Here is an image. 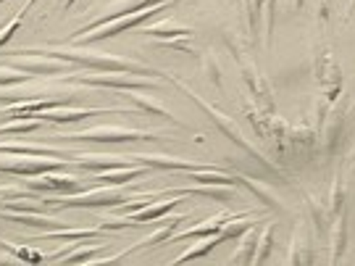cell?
<instances>
[{
	"label": "cell",
	"mask_w": 355,
	"mask_h": 266,
	"mask_svg": "<svg viewBox=\"0 0 355 266\" xmlns=\"http://www.w3.org/2000/svg\"><path fill=\"white\" fill-rule=\"evenodd\" d=\"M313 79H316L318 95H324L329 103L343 98V66H340L337 53L331 51L329 45H324V48H318L313 53Z\"/></svg>",
	"instance_id": "cell-8"
},
{
	"label": "cell",
	"mask_w": 355,
	"mask_h": 266,
	"mask_svg": "<svg viewBox=\"0 0 355 266\" xmlns=\"http://www.w3.org/2000/svg\"><path fill=\"white\" fill-rule=\"evenodd\" d=\"M0 222L24 224V227L35 229H55L66 224L58 216H48L45 211H35V208H3V206H0Z\"/></svg>",
	"instance_id": "cell-17"
},
{
	"label": "cell",
	"mask_w": 355,
	"mask_h": 266,
	"mask_svg": "<svg viewBox=\"0 0 355 266\" xmlns=\"http://www.w3.org/2000/svg\"><path fill=\"white\" fill-rule=\"evenodd\" d=\"M98 222H101V229H105V232H119V229L137 227L129 216H121V214H98Z\"/></svg>",
	"instance_id": "cell-39"
},
{
	"label": "cell",
	"mask_w": 355,
	"mask_h": 266,
	"mask_svg": "<svg viewBox=\"0 0 355 266\" xmlns=\"http://www.w3.org/2000/svg\"><path fill=\"white\" fill-rule=\"evenodd\" d=\"M187 219H190V214H174V216H168V219L161 216V219H158L161 224L153 229L148 238H142L140 242H135L132 248H135V251H140V248H155V245H161V242H168L171 240V235L179 229V224H182V222H187Z\"/></svg>",
	"instance_id": "cell-25"
},
{
	"label": "cell",
	"mask_w": 355,
	"mask_h": 266,
	"mask_svg": "<svg viewBox=\"0 0 355 266\" xmlns=\"http://www.w3.org/2000/svg\"><path fill=\"white\" fill-rule=\"evenodd\" d=\"M240 11L253 42H261L263 48H271L274 38V19H277V0H242Z\"/></svg>",
	"instance_id": "cell-9"
},
{
	"label": "cell",
	"mask_w": 355,
	"mask_h": 266,
	"mask_svg": "<svg viewBox=\"0 0 355 266\" xmlns=\"http://www.w3.org/2000/svg\"><path fill=\"white\" fill-rule=\"evenodd\" d=\"M127 185H98L92 190H79L71 195H55V198H45V208H108V206H119L132 198Z\"/></svg>",
	"instance_id": "cell-5"
},
{
	"label": "cell",
	"mask_w": 355,
	"mask_h": 266,
	"mask_svg": "<svg viewBox=\"0 0 355 266\" xmlns=\"http://www.w3.org/2000/svg\"><path fill=\"white\" fill-rule=\"evenodd\" d=\"M74 3H76V0H61V6H64V11H71V8H74Z\"/></svg>",
	"instance_id": "cell-45"
},
{
	"label": "cell",
	"mask_w": 355,
	"mask_h": 266,
	"mask_svg": "<svg viewBox=\"0 0 355 266\" xmlns=\"http://www.w3.org/2000/svg\"><path fill=\"white\" fill-rule=\"evenodd\" d=\"M347 166H350V169L355 172V148L350 151V156H347Z\"/></svg>",
	"instance_id": "cell-46"
},
{
	"label": "cell",
	"mask_w": 355,
	"mask_h": 266,
	"mask_svg": "<svg viewBox=\"0 0 355 266\" xmlns=\"http://www.w3.org/2000/svg\"><path fill=\"white\" fill-rule=\"evenodd\" d=\"M119 98H127V103H132L137 111L148 116H158V119H164L168 124H174L177 129H187L184 127V122L179 119L174 111H168L164 103L158 101V98H153V95H145L140 90H119Z\"/></svg>",
	"instance_id": "cell-14"
},
{
	"label": "cell",
	"mask_w": 355,
	"mask_h": 266,
	"mask_svg": "<svg viewBox=\"0 0 355 266\" xmlns=\"http://www.w3.org/2000/svg\"><path fill=\"white\" fill-rule=\"evenodd\" d=\"M353 8H355V0H350V6H347V16L353 13Z\"/></svg>",
	"instance_id": "cell-48"
},
{
	"label": "cell",
	"mask_w": 355,
	"mask_h": 266,
	"mask_svg": "<svg viewBox=\"0 0 355 266\" xmlns=\"http://www.w3.org/2000/svg\"><path fill=\"white\" fill-rule=\"evenodd\" d=\"M71 164L82 166L85 172H103L114 166H135L129 161V153H95V151H69Z\"/></svg>",
	"instance_id": "cell-16"
},
{
	"label": "cell",
	"mask_w": 355,
	"mask_h": 266,
	"mask_svg": "<svg viewBox=\"0 0 355 266\" xmlns=\"http://www.w3.org/2000/svg\"><path fill=\"white\" fill-rule=\"evenodd\" d=\"M221 38H224L229 53H232V58H234V64H237V69H240L242 82L248 85L250 98H253V101L258 103V108H263L266 114H277V106H274V90H271L268 79L263 76V72H261L258 61L253 58L250 42L242 38L240 32L227 29V26L221 29Z\"/></svg>",
	"instance_id": "cell-3"
},
{
	"label": "cell",
	"mask_w": 355,
	"mask_h": 266,
	"mask_svg": "<svg viewBox=\"0 0 355 266\" xmlns=\"http://www.w3.org/2000/svg\"><path fill=\"white\" fill-rule=\"evenodd\" d=\"M208 195L218 203H232L240 198L237 192V185H214V182H198V185H190V188H166L164 195Z\"/></svg>",
	"instance_id": "cell-20"
},
{
	"label": "cell",
	"mask_w": 355,
	"mask_h": 266,
	"mask_svg": "<svg viewBox=\"0 0 355 266\" xmlns=\"http://www.w3.org/2000/svg\"><path fill=\"white\" fill-rule=\"evenodd\" d=\"M0 248L6 251V253H11L16 261H26V264H42V261H48V256L35 251V248H29V245H19V242H11L6 240V238H0Z\"/></svg>",
	"instance_id": "cell-36"
},
{
	"label": "cell",
	"mask_w": 355,
	"mask_h": 266,
	"mask_svg": "<svg viewBox=\"0 0 355 266\" xmlns=\"http://www.w3.org/2000/svg\"><path fill=\"white\" fill-rule=\"evenodd\" d=\"M234 214H237V211H218V214L203 219L200 224H192V227H187V229H177V232L171 235V240L179 242V240H190V238L200 240V238H208V235H218V232L224 229V224H227Z\"/></svg>",
	"instance_id": "cell-23"
},
{
	"label": "cell",
	"mask_w": 355,
	"mask_h": 266,
	"mask_svg": "<svg viewBox=\"0 0 355 266\" xmlns=\"http://www.w3.org/2000/svg\"><path fill=\"white\" fill-rule=\"evenodd\" d=\"M292 6H295V11H300L305 6V0H292Z\"/></svg>",
	"instance_id": "cell-47"
},
{
	"label": "cell",
	"mask_w": 355,
	"mask_h": 266,
	"mask_svg": "<svg viewBox=\"0 0 355 266\" xmlns=\"http://www.w3.org/2000/svg\"><path fill=\"white\" fill-rule=\"evenodd\" d=\"M142 35L150 40H166V38H192L195 35V29L187 24H182L177 22L174 16H166V19H158V22H153V24H145L142 26Z\"/></svg>",
	"instance_id": "cell-26"
},
{
	"label": "cell",
	"mask_w": 355,
	"mask_h": 266,
	"mask_svg": "<svg viewBox=\"0 0 355 266\" xmlns=\"http://www.w3.org/2000/svg\"><path fill=\"white\" fill-rule=\"evenodd\" d=\"M274 251V224L263 222V227L258 229V242H255V253H253V266L266 264Z\"/></svg>",
	"instance_id": "cell-35"
},
{
	"label": "cell",
	"mask_w": 355,
	"mask_h": 266,
	"mask_svg": "<svg viewBox=\"0 0 355 266\" xmlns=\"http://www.w3.org/2000/svg\"><path fill=\"white\" fill-rule=\"evenodd\" d=\"M303 201H305L308 219H311L308 224H313L318 235H327V232H329V224H331V214H329V208H327V203L318 201L316 195H311V192H303Z\"/></svg>",
	"instance_id": "cell-30"
},
{
	"label": "cell",
	"mask_w": 355,
	"mask_h": 266,
	"mask_svg": "<svg viewBox=\"0 0 355 266\" xmlns=\"http://www.w3.org/2000/svg\"><path fill=\"white\" fill-rule=\"evenodd\" d=\"M234 3H237V8H240V3H242V0H234Z\"/></svg>",
	"instance_id": "cell-49"
},
{
	"label": "cell",
	"mask_w": 355,
	"mask_h": 266,
	"mask_svg": "<svg viewBox=\"0 0 355 266\" xmlns=\"http://www.w3.org/2000/svg\"><path fill=\"white\" fill-rule=\"evenodd\" d=\"M161 3H177V0H111L108 6H105V11L103 16L98 19H92L87 26H82V29H76L71 38H79V35H87L92 29H98L101 24L105 22H111V19H119V16H127V13H135V11H142V8H153V6H161Z\"/></svg>",
	"instance_id": "cell-13"
},
{
	"label": "cell",
	"mask_w": 355,
	"mask_h": 266,
	"mask_svg": "<svg viewBox=\"0 0 355 266\" xmlns=\"http://www.w3.org/2000/svg\"><path fill=\"white\" fill-rule=\"evenodd\" d=\"M0 3H6V0H0Z\"/></svg>",
	"instance_id": "cell-50"
},
{
	"label": "cell",
	"mask_w": 355,
	"mask_h": 266,
	"mask_svg": "<svg viewBox=\"0 0 355 266\" xmlns=\"http://www.w3.org/2000/svg\"><path fill=\"white\" fill-rule=\"evenodd\" d=\"M150 172H153L150 166H142V164L114 166V169H103V172H95V177L89 179V182H95V185H129V182H135V179L148 177Z\"/></svg>",
	"instance_id": "cell-24"
},
{
	"label": "cell",
	"mask_w": 355,
	"mask_h": 266,
	"mask_svg": "<svg viewBox=\"0 0 355 266\" xmlns=\"http://www.w3.org/2000/svg\"><path fill=\"white\" fill-rule=\"evenodd\" d=\"M287 140H290V145H300L305 151H313L318 142V129H313L308 122L290 124V127H287Z\"/></svg>",
	"instance_id": "cell-34"
},
{
	"label": "cell",
	"mask_w": 355,
	"mask_h": 266,
	"mask_svg": "<svg viewBox=\"0 0 355 266\" xmlns=\"http://www.w3.org/2000/svg\"><path fill=\"white\" fill-rule=\"evenodd\" d=\"M87 238H108L111 240V235L101 227H55V229H42L40 235L29 238L26 242H42V240L76 242V240H87Z\"/></svg>",
	"instance_id": "cell-21"
},
{
	"label": "cell",
	"mask_w": 355,
	"mask_h": 266,
	"mask_svg": "<svg viewBox=\"0 0 355 266\" xmlns=\"http://www.w3.org/2000/svg\"><path fill=\"white\" fill-rule=\"evenodd\" d=\"M345 101H334L329 106V111L324 116V122H321V127H318V138L324 140V151L327 156L337 151V145H340V138H343V129H345Z\"/></svg>",
	"instance_id": "cell-18"
},
{
	"label": "cell",
	"mask_w": 355,
	"mask_h": 266,
	"mask_svg": "<svg viewBox=\"0 0 355 266\" xmlns=\"http://www.w3.org/2000/svg\"><path fill=\"white\" fill-rule=\"evenodd\" d=\"M64 82L82 85V88H108V90H158L164 88V79L158 76L129 74V72H71Z\"/></svg>",
	"instance_id": "cell-6"
},
{
	"label": "cell",
	"mask_w": 355,
	"mask_h": 266,
	"mask_svg": "<svg viewBox=\"0 0 355 266\" xmlns=\"http://www.w3.org/2000/svg\"><path fill=\"white\" fill-rule=\"evenodd\" d=\"M327 208H329L331 216H337L340 211H345V179H343V174H334V179H331Z\"/></svg>",
	"instance_id": "cell-37"
},
{
	"label": "cell",
	"mask_w": 355,
	"mask_h": 266,
	"mask_svg": "<svg viewBox=\"0 0 355 266\" xmlns=\"http://www.w3.org/2000/svg\"><path fill=\"white\" fill-rule=\"evenodd\" d=\"M179 203H184V195H171V198H161V201H153L148 203L145 208L140 211H135V214H129V219L140 227V224H153V222H158L161 216L171 214L174 208H177Z\"/></svg>",
	"instance_id": "cell-27"
},
{
	"label": "cell",
	"mask_w": 355,
	"mask_h": 266,
	"mask_svg": "<svg viewBox=\"0 0 355 266\" xmlns=\"http://www.w3.org/2000/svg\"><path fill=\"white\" fill-rule=\"evenodd\" d=\"M313 13H316V22L321 26L329 24V13H331V0H313Z\"/></svg>",
	"instance_id": "cell-42"
},
{
	"label": "cell",
	"mask_w": 355,
	"mask_h": 266,
	"mask_svg": "<svg viewBox=\"0 0 355 266\" xmlns=\"http://www.w3.org/2000/svg\"><path fill=\"white\" fill-rule=\"evenodd\" d=\"M164 76H166V82H171V85H174L177 90H182V92H184V95H187V98H190V101L195 103V106H198V108H200V111H203L208 119H211V124H214V127L218 129V132H221V135H224L227 140H232V142H234V145H237L242 153H248L253 161H258V164L263 166V169H268V172H274L277 177L287 179V174L282 172V166L271 164V158H268L266 153H263L261 148H258V145H255L253 140H248V135L242 132L240 124H237L232 116L224 114L221 108H216L214 103L205 101L203 95H200V92H198L195 88H190L184 79H179V76H174V74H166V72H164Z\"/></svg>",
	"instance_id": "cell-2"
},
{
	"label": "cell",
	"mask_w": 355,
	"mask_h": 266,
	"mask_svg": "<svg viewBox=\"0 0 355 266\" xmlns=\"http://www.w3.org/2000/svg\"><path fill=\"white\" fill-rule=\"evenodd\" d=\"M200 58V74L214 85L218 92H224V72H221V61H218V56H216L214 48H205L203 56H198Z\"/></svg>",
	"instance_id": "cell-32"
},
{
	"label": "cell",
	"mask_w": 355,
	"mask_h": 266,
	"mask_svg": "<svg viewBox=\"0 0 355 266\" xmlns=\"http://www.w3.org/2000/svg\"><path fill=\"white\" fill-rule=\"evenodd\" d=\"M51 140H74V142H174V135L148 132L135 127H116V124H98V127L79 129V132H61Z\"/></svg>",
	"instance_id": "cell-4"
},
{
	"label": "cell",
	"mask_w": 355,
	"mask_h": 266,
	"mask_svg": "<svg viewBox=\"0 0 355 266\" xmlns=\"http://www.w3.org/2000/svg\"><path fill=\"white\" fill-rule=\"evenodd\" d=\"M158 48H168V51L184 53V56H195L198 58V51L192 48L190 38H166V40H153Z\"/></svg>",
	"instance_id": "cell-40"
},
{
	"label": "cell",
	"mask_w": 355,
	"mask_h": 266,
	"mask_svg": "<svg viewBox=\"0 0 355 266\" xmlns=\"http://www.w3.org/2000/svg\"><path fill=\"white\" fill-rule=\"evenodd\" d=\"M103 114H119V116H135L137 108L132 106H124V108H79V106H58V108H51V111H40L42 122H51V124H69V122H79V119H92V116H103Z\"/></svg>",
	"instance_id": "cell-12"
},
{
	"label": "cell",
	"mask_w": 355,
	"mask_h": 266,
	"mask_svg": "<svg viewBox=\"0 0 355 266\" xmlns=\"http://www.w3.org/2000/svg\"><path fill=\"white\" fill-rule=\"evenodd\" d=\"M11 53H42V56H51L58 61H69L74 66H85L89 72H129V74H142V76H164V72L153 69V66L135 61V58H119L114 53H101V51H89L85 45H37V48H19Z\"/></svg>",
	"instance_id": "cell-1"
},
{
	"label": "cell",
	"mask_w": 355,
	"mask_h": 266,
	"mask_svg": "<svg viewBox=\"0 0 355 266\" xmlns=\"http://www.w3.org/2000/svg\"><path fill=\"white\" fill-rule=\"evenodd\" d=\"M29 79H35L32 74H26L21 69H16L11 64H0V88H11V85H24Z\"/></svg>",
	"instance_id": "cell-38"
},
{
	"label": "cell",
	"mask_w": 355,
	"mask_h": 266,
	"mask_svg": "<svg viewBox=\"0 0 355 266\" xmlns=\"http://www.w3.org/2000/svg\"><path fill=\"white\" fill-rule=\"evenodd\" d=\"M0 264H16V258H13L11 253H6V256L0 253Z\"/></svg>",
	"instance_id": "cell-44"
},
{
	"label": "cell",
	"mask_w": 355,
	"mask_h": 266,
	"mask_svg": "<svg viewBox=\"0 0 355 266\" xmlns=\"http://www.w3.org/2000/svg\"><path fill=\"white\" fill-rule=\"evenodd\" d=\"M8 64L21 69L32 76H64L74 72V64L69 61H58V58H51V56H42V53H6Z\"/></svg>",
	"instance_id": "cell-11"
},
{
	"label": "cell",
	"mask_w": 355,
	"mask_h": 266,
	"mask_svg": "<svg viewBox=\"0 0 355 266\" xmlns=\"http://www.w3.org/2000/svg\"><path fill=\"white\" fill-rule=\"evenodd\" d=\"M21 19H24V16H21V13H16L11 22H6V24L0 26V48H3V45H6V42H8V40L16 35V32H19V26H21Z\"/></svg>",
	"instance_id": "cell-41"
},
{
	"label": "cell",
	"mask_w": 355,
	"mask_h": 266,
	"mask_svg": "<svg viewBox=\"0 0 355 266\" xmlns=\"http://www.w3.org/2000/svg\"><path fill=\"white\" fill-rule=\"evenodd\" d=\"M329 227V264H337V261H343L345 248H347V216H345V211L331 216Z\"/></svg>",
	"instance_id": "cell-28"
},
{
	"label": "cell",
	"mask_w": 355,
	"mask_h": 266,
	"mask_svg": "<svg viewBox=\"0 0 355 266\" xmlns=\"http://www.w3.org/2000/svg\"><path fill=\"white\" fill-rule=\"evenodd\" d=\"M237 182H240V185H245V188L253 192L255 198L263 203V206H268L271 211H277L279 216H287V214H290V206H287V201H284V198H282V195L277 190H274V188H268L266 182L248 177V174H237Z\"/></svg>",
	"instance_id": "cell-22"
},
{
	"label": "cell",
	"mask_w": 355,
	"mask_h": 266,
	"mask_svg": "<svg viewBox=\"0 0 355 266\" xmlns=\"http://www.w3.org/2000/svg\"><path fill=\"white\" fill-rule=\"evenodd\" d=\"M227 242V238L218 232V235H208V238H200V242L198 245H192V248H187L184 253H179L177 258H174V264H184V261H195V258H203V256H208L211 251H216L218 245H224Z\"/></svg>",
	"instance_id": "cell-33"
},
{
	"label": "cell",
	"mask_w": 355,
	"mask_h": 266,
	"mask_svg": "<svg viewBox=\"0 0 355 266\" xmlns=\"http://www.w3.org/2000/svg\"><path fill=\"white\" fill-rule=\"evenodd\" d=\"M168 6H171V3H161V6H153V8H142V11L127 13V16H119V19H111V22H105V24H101L98 29L87 32V35L71 38L69 40V45H89V42H103V40L119 38V35H124L127 29H137V26H142L148 19L158 16L161 11H166Z\"/></svg>",
	"instance_id": "cell-7"
},
{
	"label": "cell",
	"mask_w": 355,
	"mask_h": 266,
	"mask_svg": "<svg viewBox=\"0 0 355 266\" xmlns=\"http://www.w3.org/2000/svg\"><path fill=\"white\" fill-rule=\"evenodd\" d=\"M132 164L150 166V169H164V172H190L208 166L203 161H190V158H177V156H166V153H129Z\"/></svg>",
	"instance_id": "cell-19"
},
{
	"label": "cell",
	"mask_w": 355,
	"mask_h": 266,
	"mask_svg": "<svg viewBox=\"0 0 355 266\" xmlns=\"http://www.w3.org/2000/svg\"><path fill=\"white\" fill-rule=\"evenodd\" d=\"M85 182L87 179L76 177V174H66L64 169H51V172H42L35 177H24V188H29L37 195H71V192L85 190Z\"/></svg>",
	"instance_id": "cell-10"
},
{
	"label": "cell",
	"mask_w": 355,
	"mask_h": 266,
	"mask_svg": "<svg viewBox=\"0 0 355 266\" xmlns=\"http://www.w3.org/2000/svg\"><path fill=\"white\" fill-rule=\"evenodd\" d=\"M263 222H258L253 227H248L242 235H237V248L234 253L229 256L232 264H240V266H253V253H255V242H258V229H261Z\"/></svg>",
	"instance_id": "cell-29"
},
{
	"label": "cell",
	"mask_w": 355,
	"mask_h": 266,
	"mask_svg": "<svg viewBox=\"0 0 355 266\" xmlns=\"http://www.w3.org/2000/svg\"><path fill=\"white\" fill-rule=\"evenodd\" d=\"M35 3H37V0H26L24 6H21V8H19V11H16V13H21V16H24V13L32 11V6H35Z\"/></svg>",
	"instance_id": "cell-43"
},
{
	"label": "cell",
	"mask_w": 355,
	"mask_h": 266,
	"mask_svg": "<svg viewBox=\"0 0 355 266\" xmlns=\"http://www.w3.org/2000/svg\"><path fill=\"white\" fill-rule=\"evenodd\" d=\"M42 119L40 116H11L6 124H0V138H8V135H32L42 129Z\"/></svg>",
	"instance_id": "cell-31"
},
{
	"label": "cell",
	"mask_w": 355,
	"mask_h": 266,
	"mask_svg": "<svg viewBox=\"0 0 355 266\" xmlns=\"http://www.w3.org/2000/svg\"><path fill=\"white\" fill-rule=\"evenodd\" d=\"M287 264H313L316 253H313V238H311V227L308 219H297V224L290 235V248H287Z\"/></svg>",
	"instance_id": "cell-15"
}]
</instances>
